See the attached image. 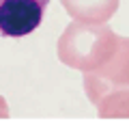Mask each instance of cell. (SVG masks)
<instances>
[{
  "label": "cell",
  "mask_w": 129,
  "mask_h": 121,
  "mask_svg": "<svg viewBox=\"0 0 129 121\" xmlns=\"http://www.w3.org/2000/svg\"><path fill=\"white\" fill-rule=\"evenodd\" d=\"M118 46V35L106 24L73 22L62 30L56 43V54L62 65L80 71L101 67Z\"/></svg>",
  "instance_id": "cell-1"
},
{
  "label": "cell",
  "mask_w": 129,
  "mask_h": 121,
  "mask_svg": "<svg viewBox=\"0 0 129 121\" xmlns=\"http://www.w3.org/2000/svg\"><path fill=\"white\" fill-rule=\"evenodd\" d=\"M84 91L99 104L114 91H129V37H118L114 54L92 71H84Z\"/></svg>",
  "instance_id": "cell-2"
},
{
  "label": "cell",
  "mask_w": 129,
  "mask_h": 121,
  "mask_svg": "<svg viewBox=\"0 0 129 121\" xmlns=\"http://www.w3.org/2000/svg\"><path fill=\"white\" fill-rule=\"evenodd\" d=\"M50 0H0V37L19 39L43 22Z\"/></svg>",
  "instance_id": "cell-3"
},
{
  "label": "cell",
  "mask_w": 129,
  "mask_h": 121,
  "mask_svg": "<svg viewBox=\"0 0 129 121\" xmlns=\"http://www.w3.org/2000/svg\"><path fill=\"white\" fill-rule=\"evenodd\" d=\"M64 11L78 22L106 24L118 11L120 0H60Z\"/></svg>",
  "instance_id": "cell-4"
},
{
  "label": "cell",
  "mask_w": 129,
  "mask_h": 121,
  "mask_svg": "<svg viewBox=\"0 0 129 121\" xmlns=\"http://www.w3.org/2000/svg\"><path fill=\"white\" fill-rule=\"evenodd\" d=\"M101 119H127L129 117V91H114L97 104Z\"/></svg>",
  "instance_id": "cell-5"
},
{
  "label": "cell",
  "mask_w": 129,
  "mask_h": 121,
  "mask_svg": "<svg viewBox=\"0 0 129 121\" xmlns=\"http://www.w3.org/2000/svg\"><path fill=\"white\" fill-rule=\"evenodd\" d=\"M0 119H9V106H7V99L0 95Z\"/></svg>",
  "instance_id": "cell-6"
}]
</instances>
